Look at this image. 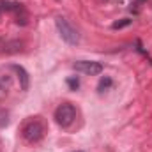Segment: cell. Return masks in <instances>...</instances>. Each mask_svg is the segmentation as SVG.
Listing matches in <instances>:
<instances>
[{
  "instance_id": "1",
  "label": "cell",
  "mask_w": 152,
  "mask_h": 152,
  "mask_svg": "<svg viewBox=\"0 0 152 152\" xmlns=\"http://www.w3.org/2000/svg\"><path fill=\"white\" fill-rule=\"evenodd\" d=\"M44 134H46V127H44V122L39 117H32L30 120H27L25 126H23V129H21V136L28 143L41 142L44 138Z\"/></svg>"
},
{
  "instance_id": "2",
  "label": "cell",
  "mask_w": 152,
  "mask_h": 152,
  "mask_svg": "<svg viewBox=\"0 0 152 152\" xmlns=\"http://www.w3.org/2000/svg\"><path fill=\"white\" fill-rule=\"evenodd\" d=\"M55 27H57V30H58L60 37L64 39L67 44H71V46L80 44V41H81L80 30L76 28L69 20H66L64 16H57V18H55Z\"/></svg>"
},
{
  "instance_id": "3",
  "label": "cell",
  "mask_w": 152,
  "mask_h": 152,
  "mask_svg": "<svg viewBox=\"0 0 152 152\" xmlns=\"http://www.w3.org/2000/svg\"><path fill=\"white\" fill-rule=\"evenodd\" d=\"M76 118V108L71 103H62L55 110V122L60 127H69Z\"/></svg>"
},
{
  "instance_id": "4",
  "label": "cell",
  "mask_w": 152,
  "mask_h": 152,
  "mask_svg": "<svg viewBox=\"0 0 152 152\" xmlns=\"http://www.w3.org/2000/svg\"><path fill=\"white\" fill-rule=\"evenodd\" d=\"M73 69L83 75H90V76H97L103 73V64L96 62V60H76L73 64Z\"/></svg>"
},
{
  "instance_id": "5",
  "label": "cell",
  "mask_w": 152,
  "mask_h": 152,
  "mask_svg": "<svg viewBox=\"0 0 152 152\" xmlns=\"http://www.w3.org/2000/svg\"><path fill=\"white\" fill-rule=\"evenodd\" d=\"M11 69H12V71H16V75H18V80H20V88H21V90H28V83H30L28 73H27L21 66H16V64H12V66H11Z\"/></svg>"
},
{
  "instance_id": "6",
  "label": "cell",
  "mask_w": 152,
  "mask_h": 152,
  "mask_svg": "<svg viewBox=\"0 0 152 152\" xmlns=\"http://www.w3.org/2000/svg\"><path fill=\"white\" fill-rule=\"evenodd\" d=\"M112 83H113V81H112V78H110V76H103V78L99 80L97 90H99V92H104V90H108V88L112 87Z\"/></svg>"
},
{
  "instance_id": "7",
  "label": "cell",
  "mask_w": 152,
  "mask_h": 152,
  "mask_svg": "<svg viewBox=\"0 0 152 152\" xmlns=\"http://www.w3.org/2000/svg\"><path fill=\"white\" fill-rule=\"evenodd\" d=\"M11 83H12V80H11L9 75L0 76V90H2V92H7V90L11 88Z\"/></svg>"
},
{
  "instance_id": "8",
  "label": "cell",
  "mask_w": 152,
  "mask_h": 152,
  "mask_svg": "<svg viewBox=\"0 0 152 152\" xmlns=\"http://www.w3.org/2000/svg\"><path fill=\"white\" fill-rule=\"evenodd\" d=\"M126 25H129V20H126V21H122V23H115L113 28H120V27H126Z\"/></svg>"
},
{
  "instance_id": "9",
  "label": "cell",
  "mask_w": 152,
  "mask_h": 152,
  "mask_svg": "<svg viewBox=\"0 0 152 152\" xmlns=\"http://www.w3.org/2000/svg\"><path fill=\"white\" fill-rule=\"evenodd\" d=\"M69 85H71L73 88H78V85H80V81H78V80H69Z\"/></svg>"
},
{
  "instance_id": "10",
  "label": "cell",
  "mask_w": 152,
  "mask_h": 152,
  "mask_svg": "<svg viewBox=\"0 0 152 152\" xmlns=\"http://www.w3.org/2000/svg\"><path fill=\"white\" fill-rule=\"evenodd\" d=\"M73 152H85V151H73Z\"/></svg>"
}]
</instances>
